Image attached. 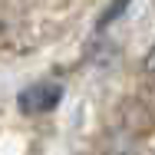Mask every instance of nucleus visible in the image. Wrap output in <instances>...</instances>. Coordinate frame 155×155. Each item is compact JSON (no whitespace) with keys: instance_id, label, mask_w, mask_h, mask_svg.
Returning a JSON list of instances; mask_svg holds the SVG:
<instances>
[{"instance_id":"nucleus-3","label":"nucleus","mask_w":155,"mask_h":155,"mask_svg":"<svg viewBox=\"0 0 155 155\" xmlns=\"http://www.w3.org/2000/svg\"><path fill=\"white\" fill-rule=\"evenodd\" d=\"M145 73H152V76H155V46L149 50V56H145Z\"/></svg>"},{"instance_id":"nucleus-2","label":"nucleus","mask_w":155,"mask_h":155,"mask_svg":"<svg viewBox=\"0 0 155 155\" xmlns=\"http://www.w3.org/2000/svg\"><path fill=\"white\" fill-rule=\"evenodd\" d=\"M125 3H129V0H116V3H112V7H109L106 13H102V20H99V27H106V23H112V17H119V13H122V10H125Z\"/></svg>"},{"instance_id":"nucleus-1","label":"nucleus","mask_w":155,"mask_h":155,"mask_svg":"<svg viewBox=\"0 0 155 155\" xmlns=\"http://www.w3.org/2000/svg\"><path fill=\"white\" fill-rule=\"evenodd\" d=\"M60 99H63V86H60V83L40 79V83H33V86H27V89L20 93V109L30 112V116L53 112V109L60 106Z\"/></svg>"}]
</instances>
